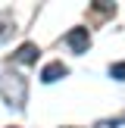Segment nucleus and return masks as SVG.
<instances>
[{"instance_id": "1", "label": "nucleus", "mask_w": 125, "mask_h": 128, "mask_svg": "<svg viewBox=\"0 0 125 128\" xmlns=\"http://www.w3.org/2000/svg\"><path fill=\"white\" fill-rule=\"evenodd\" d=\"M0 97H3V103L12 106V110H25V103H28V81L19 72L0 69Z\"/></svg>"}, {"instance_id": "2", "label": "nucleus", "mask_w": 125, "mask_h": 128, "mask_svg": "<svg viewBox=\"0 0 125 128\" xmlns=\"http://www.w3.org/2000/svg\"><path fill=\"white\" fill-rule=\"evenodd\" d=\"M66 44H69V50L72 53H88V47H91V34H88V28H69V34H66Z\"/></svg>"}, {"instance_id": "3", "label": "nucleus", "mask_w": 125, "mask_h": 128, "mask_svg": "<svg viewBox=\"0 0 125 128\" xmlns=\"http://www.w3.org/2000/svg\"><path fill=\"white\" fill-rule=\"evenodd\" d=\"M38 44H31V41H25L22 47L12 53V62H19V66H31V62H38Z\"/></svg>"}, {"instance_id": "4", "label": "nucleus", "mask_w": 125, "mask_h": 128, "mask_svg": "<svg viewBox=\"0 0 125 128\" xmlns=\"http://www.w3.org/2000/svg\"><path fill=\"white\" fill-rule=\"evenodd\" d=\"M69 75V69L62 66L60 60H53V62H47V66L41 69V81L44 84H53V81H60V78H66Z\"/></svg>"}, {"instance_id": "5", "label": "nucleus", "mask_w": 125, "mask_h": 128, "mask_svg": "<svg viewBox=\"0 0 125 128\" xmlns=\"http://www.w3.org/2000/svg\"><path fill=\"white\" fill-rule=\"evenodd\" d=\"M110 75L116 81H125V62H112V66H110Z\"/></svg>"}, {"instance_id": "6", "label": "nucleus", "mask_w": 125, "mask_h": 128, "mask_svg": "<svg viewBox=\"0 0 125 128\" xmlns=\"http://www.w3.org/2000/svg\"><path fill=\"white\" fill-rule=\"evenodd\" d=\"M97 128H125V116H119V119H106V122H100Z\"/></svg>"}, {"instance_id": "7", "label": "nucleus", "mask_w": 125, "mask_h": 128, "mask_svg": "<svg viewBox=\"0 0 125 128\" xmlns=\"http://www.w3.org/2000/svg\"><path fill=\"white\" fill-rule=\"evenodd\" d=\"M94 10H97V12H116V6L106 3V0H94Z\"/></svg>"}, {"instance_id": "8", "label": "nucleus", "mask_w": 125, "mask_h": 128, "mask_svg": "<svg viewBox=\"0 0 125 128\" xmlns=\"http://www.w3.org/2000/svg\"><path fill=\"white\" fill-rule=\"evenodd\" d=\"M6 34H10V22H0V41H3Z\"/></svg>"}]
</instances>
